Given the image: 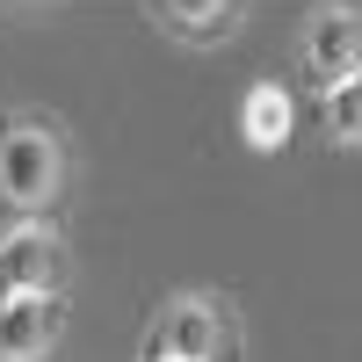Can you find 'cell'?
<instances>
[{
    "instance_id": "6da1fadb",
    "label": "cell",
    "mask_w": 362,
    "mask_h": 362,
    "mask_svg": "<svg viewBox=\"0 0 362 362\" xmlns=\"http://www.w3.org/2000/svg\"><path fill=\"white\" fill-rule=\"evenodd\" d=\"M138 362H239V319L218 297H174L153 319Z\"/></svg>"
},
{
    "instance_id": "7a4b0ae2",
    "label": "cell",
    "mask_w": 362,
    "mask_h": 362,
    "mask_svg": "<svg viewBox=\"0 0 362 362\" xmlns=\"http://www.w3.org/2000/svg\"><path fill=\"white\" fill-rule=\"evenodd\" d=\"M66 189V145L44 124H8L0 131V196L15 210H51Z\"/></svg>"
},
{
    "instance_id": "3957f363",
    "label": "cell",
    "mask_w": 362,
    "mask_h": 362,
    "mask_svg": "<svg viewBox=\"0 0 362 362\" xmlns=\"http://www.w3.org/2000/svg\"><path fill=\"white\" fill-rule=\"evenodd\" d=\"M58 276H66L58 232L15 225L8 239H0V305H8V297H44V290H58Z\"/></svg>"
},
{
    "instance_id": "277c9868",
    "label": "cell",
    "mask_w": 362,
    "mask_h": 362,
    "mask_svg": "<svg viewBox=\"0 0 362 362\" xmlns=\"http://www.w3.org/2000/svg\"><path fill=\"white\" fill-rule=\"evenodd\" d=\"M305 66H312L319 87L355 80V73H362V15H348V8H319L312 29H305Z\"/></svg>"
},
{
    "instance_id": "5b68a950",
    "label": "cell",
    "mask_w": 362,
    "mask_h": 362,
    "mask_svg": "<svg viewBox=\"0 0 362 362\" xmlns=\"http://www.w3.org/2000/svg\"><path fill=\"white\" fill-rule=\"evenodd\" d=\"M58 326H66V297L44 290V297H8L0 305V362H37Z\"/></svg>"
},
{
    "instance_id": "8992f818",
    "label": "cell",
    "mask_w": 362,
    "mask_h": 362,
    "mask_svg": "<svg viewBox=\"0 0 362 362\" xmlns=\"http://www.w3.org/2000/svg\"><path fill=\"white\" fill-rule=\"evenodd\" d=\"M290 131H297L290 87H283V80H254L247 102H239V138H247L254 153H276V145H290Z\"/></svg>"
},
{
    "instance_id": "52a82bcc",
    "label": "cell",
    "mask_w": 362,
    "mask_h": 362,
    "mask_svg": "<svg viewBox=\"0 0 362 362\" xmlns=\"http://www.w3.org/2000/svg\"><path fill=\"white\" fill-rule=\"evenodd\" d=\"M145 15H153L160 29H174V37H189V44H218L225 29L247 22L239 0H145Z\"/></svg>"
},
{
    "instance_id": "ba28073f",
    "label": "cell",
    "mask_w": 362,
    "mask_h": 362,
    "mask_svg": "<svg viewBox=\"0 0 362 362\" xmlns=\"http://www.w3.org/2000/svg\"><path fill=\"white\" fill-rule=\"evenodd\" d=\"M326 131H334L341 145H362V73L326 87Z\"/></svg>"
}]
</instances>
